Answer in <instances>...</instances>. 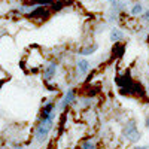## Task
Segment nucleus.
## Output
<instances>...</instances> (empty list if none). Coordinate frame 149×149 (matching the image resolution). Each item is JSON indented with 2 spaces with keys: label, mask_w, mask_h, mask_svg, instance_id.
Returning <instances> with one entry per match:
<instances>
[{
  "label": "nucleus",
  "mask_w": 149,
  "mask_h": 149,
  "mask_svg": "<svg viewBox=\"0 0 149 149\" xmlns=\"http://www.w3.org/2000/svg\"><path fill=\"white\" fill-rule=\"evenodd\" d=\"M118 86H119V91L124 95H128V94H134V95H143V90L139 84H134L133 79L130 78V74H122V76L118 78Z\"/></svg>",
  "instance_id": "obj_1"
},
{
  "label": "nucleus",
  "mask_w": 149,
  "mask_h": 149,
  "mask_svg": "<svg viewBox=\"0 0 149 149\" xmlns=\"http://www.w3.org/2000/svg\"><path fill=\"white\" fill-rule=\"evenodd\" d=\"M55 115H51L48 118H42V119H37V125H36V139L39 142H45L49 136V131L54 127V119H55Z\"/></svg>",
  "instance_id": "obj_2"
},
{
  "label": "nucleus",
  "mask_w": 149,
  "mask_h": 149,
  "mask_svg": "<svg viewBox=\"0 0 149 149\" xmlns=\"http://www.w3.org/2000/svg\"><path fill=\"white\" fill-rule=\"evenodd\" d=\"M122 134H124V137H125L127 140H130L131 143L137 142V140L140 139V133H139V130H137V124H136L134 119L128 121L125 125H124Z\"/></svg>",
  "instance_id": "obj_3"
},
{
  "label": "nucleus",
  "mask_w": 149,
  "mask_h": 149,
  "mask_svg": "<svg viewBox=\"0 0 149 149\" xmlns=\"http://www.w3.org/2000/svg\"><path fill=\"white\" fill-rule=\"evenodd\" d=\"M27 69L30 72H34L36 69H39L42 64H43V57L40 55L39 51H31L27 57Z\"/></svg>",
  "instance_id": "obj_4"
},
{
  "label": "nucleus",
  "mask_w": 149,
  "mask_h": 149,
  "mask_svg": "<svg viewBox=\"0 0 149 149\" xmlns=\"http://www.w3.org/2000/svg\"><path fill=\"white\" fill-rule=\"evenodd\" d=\"M49 15H51V10L46 6H34L31 10L26 12V17L31 19H42V18H48Z\"/></svg>",
  "instance_id": "obj_5"
},
{
  "label": "nucleus",
  "mask_w": 149,
  "mask_h": 149,
  "mask_svg": "<svg viewBox=\"0 0 149 149\" xmlns=\"http://www.w3.org/2000/svg\"><path fill=\"white\" fill-rule=\"evenodd\" d=\"M74 102H76V94H74V90L73 88H69L63 98H61V102H60V109L61 110H67L72 104H74Z\"/></svg>",
  "instance_id": "obj_6"
},
{
  "label": "nucleus",
  "mask_w": 149,
  "mask_h": 149,
  "mask_svg": "<svg viewBox=\"0 0 149 149\" xmlns=\"http://www.w3.org/2000/svg\"><path fill=\"white\" fill-rule=\"evenodd\" d=\"M57 69H58L57 61H49V63H46V66L43 69V81L45 82H51L55 78V74H57Z\"/></svg>",
  "instance_id": "obj_7"
},
{
  "label": "nucleus",
  "mask_w": 149,
  "mask_h": 149,
  "mask_svg": "<svg viewBox=\"0 0 149 149\" xmlns=\"http://www.w3.org/2000/svg\"><path fill=\"white\" fill-rule=\"evenodd\" d=\"M76 69H78V72L84 76V74H86V73L91 70V63H90V61L86 60L85 57L78 58V60H76Z\"/></svg>",
  "instance_id": "obj_8"
},
{
  "label": "nucleus",
  "mask_w": 149,
  "mask_h": 149,
  "mask_svg": "<svg viewBox=\"0 0 149 149\" xmlns=\"http://www.w3.org/2000/svg\"><path fill=\"white\" fill-rule=\"evenodd\" d=\"M97 49H98V45H95V43H94V45H91V46H85V48L79 49L78 52H79L82 57H85V58H86L88 55H93V54L97 51Z\"/></svg>",
  "instance_id": "obj_9"
},
{
  "label": "nucleus",
  "mask_w": 149,
  "mask_h": 149,
  "mask_svg": "<svg viewBox=\"0 0 149 149\" xmlns=\"http://www.w3.org/2000/svg\"><path fill=\"white\" fill-rule=\"evenodd\" d=\"M124 39V33L118 29H112L110 31V40H113V42H119Z\"/></svg>",
  "instance_id": "obj_10"
},
{
  "label": "nucleus",
  "mask_w": 149,
  "mask_h": 149,
  "mask_svg": "<svg viewBox=\"0 0 149 149\" xmlns=\"http://www.w3.org/2000/svg\"><path fill=\"white\" fill-rule=\"evenodd\" d=\"M143 12V6L140 3H136L133 8H131V15H139Z\"/></svg>",
  "instance_id": "obj_11"
},
{
  "label": "nucleus",
  "mask_w": 149,
  "mask_h": 149,
  "mask_svg": "<svg viewBox=\"0 0 149 149\" xmlns=\"http://www.w3.org/2000/svg\"><path fill=\"white\" fill-rule=\"evenodd\" d=\"M82 149H95V145L91 140H85L82 143Z\"/></svg>",
  "instance_id": "obj_12"
},
{
  "label": "nucleus",
  "mask_w": 149,
  "mask_h": 149,
  "mask_svg": "<svg viewBox=\"0 0 149 149\" xmlns=\"http://www.w3.org/2000/svg\"><path fill=\"white\" fill-rule=\"evenodd\" d=\"M91 103H93L91 98H84V100H82V104H84V106H90Z\"/></svg>",
  "instance_id": "obj_13"
},
{
  "label": "nucleus",
  "mask_w": 149,
  "mask_h": 149,
  "mask_svg": "<svg viewBox=\"0 0 149 149\" xmlns=\"http://www.w3.org/2000/svg\"><path fill=\"white\" fill-rule=\"evenodd\" d=\"M142 17H143V19H145V21H148V22H149V9L145 12V14H143Z\"/></svg>",
  "instance_id": "obj_14"
},
{
  "label": "nucleus",
  "mask_w": 149,
  "mask_h": 149,
  "mask_svg": "<svg viewBox=\"0 0 149 149\" xmlns=\"http://www.w3.org/2000/svg\"><path fill=\"white\" fill-rule=\"evenodd\" d=\"M145 125H146V128L149 130V113H148L146 118H145Z\"/></svg>",
  "instance_id": "obj_15"
},
{
  "label": "nucleus",
  "mask_w": 149,
  "mask_h": 149,
  "mask_svg": "<svg viewBox=\"0 0 149 149\" xmlns=\"http://www.w3.org/2000/svg\"><path fill=\"white\" fill-rule=\"evenodd\" d=\"M134 149H149V148L148 146H136Z\"/></svg>",
  "instance_id": "obj_16"
},
{
  "label": "nucleus",
  "mask_w": 149,
  "mask_h": 149,
  "mask_svg": "<svg viewBox=\"0 0 149 149\" xmlns=\"http://www.w3.org/2000/svg\"><path fill=\"white\" fill-rule=\"evenodd\" d=\"M110 2H112V3H115V2H116V0H110Z\"/></svg>",
  "instance_id": "obj_17"
}]
</instances>
